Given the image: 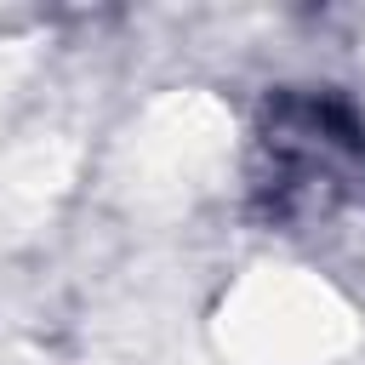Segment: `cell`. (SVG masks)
<instances>
[{
  "label": "cell",
  "mask_w": 365,
  "mask_h": 365,
  "mask_svg": "<svg viewBox=\"0 0 365 365\" xmlns=\"http://www.w3.org/2000/svg\"><path fill=\"white\" fill-rule=\"evenodd\" d=\"M257 148L279 217H331L365 200V120L342 97H274Z\"/></svg>",
  "instance_id": "cell-1"
}]
</instances>
